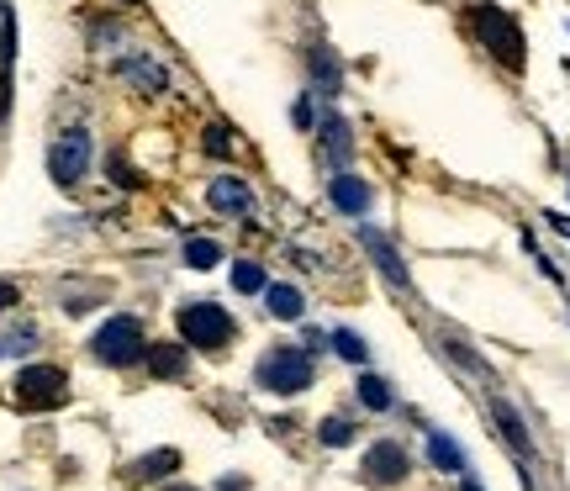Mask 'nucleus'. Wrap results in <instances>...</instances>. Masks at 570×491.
<instances>
[{
	"label": "nucleus",
	"instance_id": "nucleus-17",
	"mask_svg": "<svg viewBox=\"0 0 570 491\" xmlns=\"http://www.w3.org/2000/svg\"><path fill=\"white\" fill-rule=\"evenodd\" d=\"M127 74H132L138 85H149V91H164V69H159L153 59H132L127 63Z\"/></svg>",
	"mask_w": 570,
	"mask_h": 491
},
{
	"label": "nucleus",
	"instance_id": "nucleus-15",
	"mask_svg": "<svg viewBox=\"0 0 570 491\" xmlns=\"http://www.w3.org/2000/svg\"><path fill=\"white\" fill-rule=\"evenodd\" d=\"M360 401L370 407V412H386L396 397H391V386L381 380V375H364V380H360Z\"/></svg>",
	"mask_w": 570,
	"mask_h": 491
},
{
	"label": "nucleus",
	"instance_id": "nucleus-21",
	"mask_svg": "<svg viewBox=\"0 0 570 491\" xmlns=\"http://www.w3.org/2000/svg\"><path fill=\"white\" fill-rule=\"evenodd\" d=\"M11 302H16V285H11V280H0V312L11 307Z\"/></svg>",
	"mask_w": 570,
	"mask_h": 491
},
{
	"label": "nucleus",
	"instance_id": "nucleus-12",
	"mask_svg": "<svg viewBox=\"0 0 570 491\" xmlns=\"http://www.w3.org/2000/svg\"><path fill=\"white\" fill-rule=\"evenodd\" d=\"M491 412H497V423H502V438H507V444L517 449V455H528L534 444H528V428H523V418L512 412L507 401H491Z\"/></svg>",
	"mask_w": 570,
	"mask_h": 491
},
{
	"label": "nucleus",
	"instance_id": "nucleus-20",
	"mask_svg": "<svg viewBox=\"0 0 570 491\" xmlns=\"http://www.w3.org/2000/svg\"><path fill=\"white\" fill-rule=\"evenodd\" d=\"M349 438H354V428H349L343 418H333V423H323V444H333V449H338V444H349Z\"/></svg>",
	"mask_w": 570,
	"mask_h": 491
},
{
	"label": "nucleus",
	"instance_id": "nucleus-10",
	"mask_svg": "<svg viewBox=\"0 0 570 491\" xmlns=\"http://www.w3.org/2000/svg\"><path fill=\"white\" fill-rule=\"evenodd\" d=\"M328 196H333V207H338V212H349V217H364V212H370V185L354 180V175H333Z\"/></svg>",
	"mask_w": 570,
	"mask_h": 491
},
{
	"label": "nucleus",
	"instance_id": "nucleus-1",
	"mask_svg": "<svg viewBox=\"0 0 570 491\" xmlns=\"http://www.w3.org/2000/svg\"><path fill=\"white\" fill-rule=\"evenodd\" d=\"M259 386L265 391H280V397H296L312 386V354L306 349H270L259 360Z\"/></svg>",
	"mask_w": 570,
	"mask_h": 491
},
{
	"label": "nucleus",
	"instance_id": "nucleus-22",
	"mask_svg": "<svg viewBox=\"0 0 570 491\" xmlns=\"http://www.w3.org/2000/svg\"><path fill=\"white\" fill-rule=\"evenodd\" d=\"M459 491H480V486H476V481H459Z\"/></svg>",
	"mask_w": 570,
	"mask_h": 491
},
{
	"label": "nucleus",
	"instance_id": "nucleus-2",
	"mask_svg": "<svg viewBox=\"0 0 570 491\" xmlns=\"http://www.w3.org/2000/svg\"><path fill=\"white\" fill-rule=\"evenodd\" d=\"M180 333L196 349H222V343H233V317L217 302H190V307H180Z\"/></svg>",
	"mask_w": 570,
	"mask_h": 491
},
{
	"label": "nucleus",
	"instance_id": "nucleus-3",
	"mask_svg": "<svg viewBox=\"0 0 570 491\" xmlns=\"http://www.w3.org/2000/svg\"><path fill=\"white\" fill-rule=\"evenodd\" d=\"M95 360H106V365H132V360H143V328H138V317H111V323L95 333Z\"/></svg>",
	"mask_w": 570,
	"mask_h": 491
},
{
	"label": "nucleus",
	"instance_id": "nucleus-13",
	"mask_svg": "<svg viewBox=\"0 0 570 491\" xmlns=\"http://www.w3.org/2000/svg\"><path fill=\"white\" fill-rule=\"evenodd\" d=\"M270 312L285 317V323H296L301 312H306V296H301L296 285H270Z\"/></svg>",
	"mask_w": 570,
	"mask_h": 491
},
{
	"label": "nucleus",
	"instance_id": "nucleus-11",
	"mask_svg": "<svg viewBox=\"0 0 570 491\" xmlns=\"http://www.w3.org/2000/svg\"><path fill=\"white\" fill-rule=\"evenodd\" d=\"M428 460L439 465V470H449V476H459L465 470V449L454 444L449 433H428Z\"/></svg>",
	"mask_w": 570,
	"mask_h": 491
},
{
	"label": "nucleus",
	"instance_id": "nucleus-7",
	"mask_svg": "<svg viewBox=\"0 0 570 491\" xmlns=\"http://www.w3.org/2000/svg\"><path fill=\"white\" fill-rule=\"evenodd\" d=\"M401 476H407V449H401V444H375V449L364 455V481L396 486Z\"/></svg>",
	"mask_w": 570,
	"mask_h": 491
},
{
	"label": "nucleus",
	"instance_id": "nucleus-16",
	"mask_svg": "<svg viewBox=\"0 0 570 491\" xmlns=\"http://www.w3.org/2000/svg\"><path fill=\"white\" fill-rule=\"evenodd\" d=\"M217 259H222V248L211 244V238H190V244H185V265H190V270H211Z\"/></svg>",
	"mask_w": 570,
	"mask_h": 491
},
{
	"label": "nucleus",
	"instance_id": "nucleus-5",
	"mask_svg": "<svg viewBox=\"0 0 570 491\" xmlns=\"http://www.w3.org/2000/svg\"><path fill=\"white\" fill-rule=\"evenodd\" d=\"M476 32H480V43H486V48H491L502 63L523 69V32L512 27L497 5H480V11H476Z\"/></svg>",
	"mask_w": 570,
	"mask_h": 491
},
{
	"label": "nucleus",
	"instance_id": "nucleus-24",
	"mask_svg": "<svg viewBox=\"0 0 570 491\" xmlns=\"http://www.w3.org/2000/svg\"><path fill=\"white\" fill-rule=\"evenodd\" d=\"M0 16H5V0H0Z\"/></svg>",
	"mask_w": 570,
	"mask_h": 491
},
{
	"label": "nucleus",
	"instance_id": "nucleus-8",
	"mask_svg": "<svg viewBox=\"0 0 570 491\" xmlns=\"http://www.w3.org/2000/svg\"><path fill=\"white\" fill-rule=\"evenodd\" d=\"M207 201L217 207V212H227V217H248V212H254V190H248V180H238V175L211 180L207 185Z\"/></svg>",
	"mask_w": 570,
	"mask_h": 491
},
{
	"label": "nucleus",
	"instance_id": "nucleus-9",
	"mask_svg": "<svg viewBox=\"0 0 570 491\" xmlns=\"http://www.w3.org/2000/svg\"><path fill=\"white\" fill-rule=\"evenodd\" d=\"M360 244L370 248V259H375V270H381V275H386L391 285H396V291H407V285H412V275H407V265L396 259V248H391L386 238L375 233V227H364V233H360Z\"/></svg>",
	"mask_w": 570,
	"mask_h": 491
},
{
	"label": "nucleus",
	"instance_id": "nucleus-6",
	"mask_svg": "<svg viewBox=\"0 0 570 491\" xmlns=\"http://www.w3.org/2000/svg\"><path fill=\"white\" fill-rule=\"evenodd\" d=\"M85 169H91V132H63L59 143L48 149V175L59 185H80L85 180Z\"/></svg>",
	"mask_w": 570,
	"mask_h": 491
},
{
	"label": "nucleus",
	"instance_id": "nucleus-23",
	"mask_svg": "<svg viewBox=\"0 0 570 491\" xmlns=\"http://www.w3.org/2000/svg\"><path fill=\"white\" fill-rule=\"evenodd\" d=\"M169 491H190V486H169Z\"/></svg>",
	"mask_w": 570,
	"mask_h": 491
},
{
	"label": "nucleus",
	"instance_id": "nucleus-18",
	"mask_svg": "<svg viewBox=\"0 0 570 491\" xmlns=\"http://www.w3.org/2000/svg\"><path fill=\"white\" fill-rule=\"evenodd\" d=\"M333 349H338L343 360H354V365H364V354H370V349H364V338L349 333V328H343V333H333Z\"/></svg>",
	"mask_w": 570,
	"mask_h": 491
},
{
	"label": "nucleus",
	"instance_id": "nucleus-14",
	"mask_svg": "<svg viewBox=\"0 0 570 491\" xmlns=\"http://www.w3.org/2000/svg\"><path fill=\"white\" fill-rule=\"evenodd\" d=\"M149 365H153V375H169V380H175V375H185V354L175 343H159L149 354Z\"/></svg>",
	"mask_w": 570,
	"mask_h": 491
},
{
	"label": "nucleus",
	"instance_id": "nucleus-4",
	"mask_svg": "<svg viewBox=\"0 0 570 491\" xmlns=\"http://www.w3.org/2000/svg\"><path fill=\"white\" fill-rule=\"evenodd\" d=\"M16 401L22 407H63L69 401V380L59 365H32L16 375Z\"/></svg>",
	"mask_w": 570,
	"mask_h": 491
},
{
	"label": "nucleus",
	"instance_id": "nucleus-19",
	"mask_svg": "<svg viewBox=\"0 0 570 491\" xmlns=\"http://www.w3.org/2000/svg\"><path fill=\"white\" fill-rule=\"evenodd\" d=\"M233 285H238V291H265V270H259L254 259H238V270H233Z\"/></svg>",
	"mask_w": 570,
	"mask_h": 491
}]
</instances>
